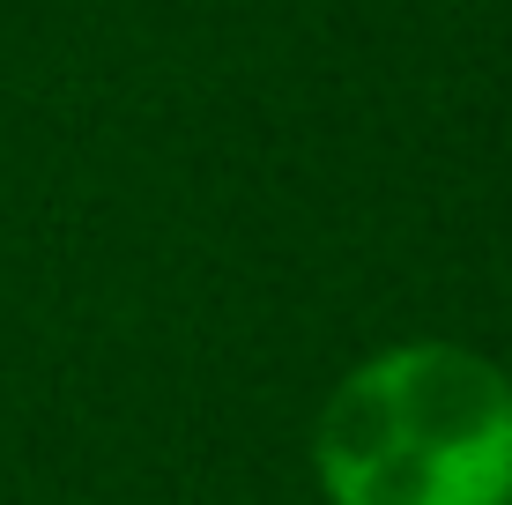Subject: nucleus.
<instances>
[{"label": "nucleus", "instance_id": "1", "mask_svg": "<svg viewBox=\"0 0 512 505\" xmlns=\"http://www.w3.org/2000/svg\"><path fill=\"white\" fill-rule=\"evenodd\" d=\"M320 505H512V372L453 335L357 357L312 416Z\"/></svg>", "mask_w": 512, "mask_h": 505}, {"label": "nucleus", "instance_id": "2", "mask_svg": "<svg viewBox=\"0 0 512 505\" xmlns=\"http://www.w3.org/2000/svg\"><path fill=\"white\" fill-rule=\"evenodd\" d=\"M505 372H512V357H505Z\"/></svg>", "mask_w": 512, "mask_h": 505}]
</instances>
